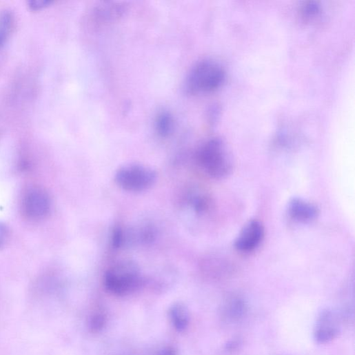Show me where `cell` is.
<instances>
[{
	"label": "cell",
	"instance_id": "cell-1",
	"mask_svg": "<svg viewBox=\"0 0 355 355\" xmlns=\"http://www.w3.org/2000/svg\"><path fill=\"white\" fill-rule=\"evenodd\" d=\"M225 79L222 65L212 59H204L190 69L185 81V89L191 94L212 92L219 89Z\"/></svg>",
	"mask_w": 355,
	"mask_h": 355
},
{
	"label": "cell",
	"instance_id": "cell-2",
	"mask_svg": "<svg viewBox=\"0 0 355 355\" xmlns=\"http://www.w3.org/2000/svg\"><path fill=\"white\" fill-rule=\"evenodd\" d=\"M195 159L203 172L214 179L227 176L232 169L227 149L218 139H209L201 144L196 152Z\"/></svg>",
	"mask_w": 355,
	"mask_h": 355
},
{
	"label": "cell",
	"instance_id": "cell-3",
	"mask_svg": "<svg viewBox=\"0 0 355 355\" xmlns=\"http://www.w3.org/2000/svg\"><path fill=\"white\" fill-rule=\"evenodd\" d=\"M143 283V278L138 265L127 261L116 263L105 274L104 285L111 294L125 296L136 292Z\"/></svg>",
	"mask_w": 355,
	"mask_h": 355
},
{
	"label": "cell",
	"instance_id": "cell-4",
	"mask_svg": "<svg viewBox=\"0 0 355 355\" xmlns=\"http://www.w3.org/2000/svg\"><path fill=\"white\" fill-rule=\"evenodd\" d=\"M156 173L151 168L139 164L122 167L115 174L118 185L126 191L139 192L151 188L156 181Z\"/></svg>",
	"mask_w": 355,
	"mask_h": 355
},
{
	"label": "cell",
	"instance_id": "cell-5",
	"mask_svg": "<svg viewBox=\"0 0 355 355\" xmlns=\"http://www.w3.org/2000/svg\"><path fill=\"white\" fill-rule=\"evenodd\" d=\"M342 316L330 309L323 310L316 318L313 330L314 340L326 344L336 339L341 331Z\"/></svg>",
	"mask_w": 355,
	"mask_h": 355
},
{
	"label": "cell",
	"instance_id": "cell-6",
	"mask_svg": "<svg viewBox=\"0 0 355 355\" xmlns=\"http://www.w3.org/2000/svg\"><path fill=\"white\" fill-rule=\"evenodd\" d=\"M265 236V228L261 222L256 220L249 221L239 233L235 240L234 247L236 250L249 253L256 250L261 244Z\"/></svg>",
	"mask_w": 355,
	"mask_h": 355
},
{
	"label": "cell",
	"instance_id": "cell-7",
	"mask_svg": "<svg viewBox=\"0 0 355 355\" xmlns=\"http://www.w3.org/2000/svg\"><path fill=\"white\" fill-rule=\"evenodd\" d=\"M249 305L243 296L232 294L227 296L221 303L219 316L223 322L227 325L241 322L247 316Z\"/></svg>",
	"mask_w": 355,
	"mask_h": 355
},
{
	"label": "cell",
	"instance_id": "cell-8",
	"mask_svg": "<svg viewBox=\"0 0 355 355\" xmlns=\"http://www.w3.org/2000/svg\"><path fill=\"white\" fill-rule=\"evenodd\" d=\"M23 210L27 216L32 219L44 218L50 210L49 196L41 190H32L24 199Z\"/></svg>",
	"mask_w": 355,
	"mask_h": 355
},
{
	"label": "cell",
	"instance_id": "cell-9",
	"mask_svg": "<svg viewBox=\"0 0 355 355\" xmlns=\"http://www.w3.org/2000/svg\"><path fill=\"white\" fill-rule=\"evenodd\" d=\"M287 212L294 221L307 223L314 221L318 216V207L301 198H293L288 203Z\"/></svg>",
	"mask_w": 355,
	"mask_h": 355
},
{
	"label": "cell",
	"instance_id": "cell-10",
	"mask_svg": "<svg viewBox=\"0 0 355 355\" xmlns=\"http://www.w3.org/2000/svg\"><path fill=\"white\" fill-rule=\"evenodd\" d=\"M170 321L173 327L180 332L185 331L190 325V314L187 307L182 303L173 305L169 311Z\"/></svg>",
	"mask_w": 355,
	"mask_h": 355
},
{
	"label": "cell",
	"instance_id": "cell-11",
	"mask_svg": "<svg viewBox=\"0 0 355 355\" xmlns=\"http://www.w3.org/2000/svg\"><path fill=\"white\" fill-rule=\"evenodd\" d=\"M154 128L160 137H169L174 129V118L172 113L168 110L159 112L155 118Z\"/></svg>",
	"mask_w": 355,
	"mask_h": 355
},
{
	"label": "cell",
	"instance_id": "cell-12",
	"mask_svg": "<svg viewBox=\"0 0 355 355\" xmlns=\"http://www.w3.org/2000/svg\"><path fill=\"white\" fill-rule=\"evenodd\" d=\"M320 12L321 6L317 2L314 1L305 2L300 8V16L305 22L316 19Z\"/></svg>",
	"mask_w": 355,
	"mask_h": 355
},
{
	"label": "cell",
	"instance_id": "cell-13",
	"mask_svg": "<svg viewBox=\"0 0 355 355\" xmlns=\"http://www.w3.org/2000/svg\"><path fill=\"white\" fill-rule=\"evenodd\" d=\"M14 19L12 13L6 11L0 14V36L7 39L14 27Z\"/></svg>",
	"mask_w": 355,
	"mask_h": 355
},
{
	"label": "cell",
	"instance_id": "cell-14",
	"mask_svg": "<svg viewBox=\"0 0 355 355\" xmlns=\"http://www.w3.org/2000/svg\"><path fill=\"white\" fill-rule=\"evenodd\" d=\"M90 327L92 331L99 332L104 327L105 323V317L101 313H97L92 316L90 321Z\"/></svg>",
	"mask_w": 355,
	"mask_h": 355
},
{
	"label": "cell",
	"instance_id": "cell-15",
	"mask_svg": "<svg viewBox=\"0 0 355 355\" xmlns=\"http://www.w3.org/2000/svg\"><path fill=\"white\" fill-rule=\"evenodd\" d=\"M125 243V233L121 227H116L112 234V245L115 248L121 247Z\"/></svg>",
	"mask_w": 355,
	"mask_h": 355
},
{
	"label": "cell",
	"instance_id": "cell-16",
	"mask_svg": "<svg viewBox=\"0 0 355 355\" xmlns=\"http://www.w3.org/2000/svg\"><path fill=\"white\" fill-rule=\"evenodd\" d=\"M9 239V230L8 227L2 223H0V248H2L6 244Z\"/></svg>",
	"mask_w": 355,
	"mask_h": 355
},
{
	"label": "cell",
	"instance_id": "cell-17",
	"mask_svg": "<svg viewBox=\"0 0 355 355\" xmlns=\"http://www.w3.org/2000/svg\"><path fill=\"white\" fill-rule=\"evenodd\" d=\"M51 1H48V0H32L29 3L30 8L32 10H39L45 7H48L49 5H51Z\"/></svg>",
	"mask_w": 355,
	"mask_h": 355
},
{
	"label": "cell",
	"instance_id": "cell-18",
	"mask_svg": "<svg viewBox=\"0 0 355 355\" xmlns=\"http://www.w3.org/2000/svg\"><path fill=\"white\" fill-rule=\"evenodd\" d=\"M155 355H178L176 350L170 346L161 349Z\"/></svg>",
	"mask_w": 355,
	"mask_h": 355
},
{
	"label": "cell",
	"instance_id": "cell-19",
	"mask_svg": "<svg viewBox=\"0 0 355 355\" xmlns=\"http://www.w3.org/2000/svg\"><path fill=\"white\" fill-rule=\"evenodd\" d=\"M6 39H5L4 37L0 36V46H2L4 44Z\"/></svg>",
	"mask_w": 355,
	"mask_h": 355
}]
</instances>
